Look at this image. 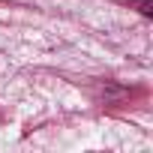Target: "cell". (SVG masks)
Listing matches in <instances>:
<instances>
[{
	"label": "cell",
	"mask_w": 153,
	"mask_h": 153,
	"mask_svg": "<svg viewBox=\"0 0 153 153\" xmlns=\"http://www.w3.org/2000/svg\"><path fill=\"white\" fill-rule=\"evenodd\" d=\"M138 9H141V15H150V12H153V9H150V0H141Z\"/></svg>",
	"instance_id": "6da1fadb"
}]
</instances>
